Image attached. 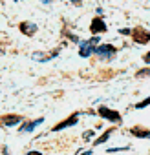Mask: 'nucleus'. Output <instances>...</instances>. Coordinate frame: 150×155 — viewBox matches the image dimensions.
Wrapping results in <instances>:
<instances>
[{
    "mask_svg": "<svg viewBox=\"0 0 150 155\" xmlns=\"http://www.w3.org/2000/svg\"><path fill=\"white\" fill-rule=\"evenodd\" d=\"M26 155H42V153H40V151H28Z\"/></svg>",
    "mask_w": 150,
    "mask_h": 155,
    "instance_id": "nucleus-16",
    "label": "nucleus"
},
{
    "mask_svg": "<svg viewBox=\"0 0 150 155\" xmlns=\"http://www.w3.org/2000/svg\"><path fill=\"white\" fill-rule=\"evenodd\" d=\"M79 113H73V115H70L66 120H62V122H59V124H55L53 128H51V131H59V130H64V128H71V126H75L77 124V120H79V117H77Z\"/></svg>",
    "mask_w": 150,
    "mask_h": 155,
    "instance_id": "nucleus-2",
    "label": "nucleus"
},
{
    "mask_svg": "<svg viewBox=\"0 0 150 155\" xmlns=\"http://www.w3.org/2000/svg\"><path fill=\"white\" fill-rule=\"evenodd\" d=\"M143 60H145L146 64H150V53H145V55H143Z\"/></svg>",
    "mask_w": 150,
    "mask_h": 155,
    "instance_id": "nucleus-15",
    "label": "nucleus"
},
{
    "mask_svg": "<svg viewBox=\"0 0 150 155\" xmlns=\"http://www.w3.org/2000/svg\"><path fill=\"white\" fill-rule=\"evenodd\" d=\"M146 106H150V97H146L143 102H139V104H135V108L137 110H143V108H146Z\"/></svg>",
    "mask_w": 150,
    "mask_h": 155,
    "instance_id": "nucleus-12",
    "label": "nucleus"
},
{
    "mask_svg": "<svg viewBox=\"0 0 150 155\" xmlns=\"http://www.w3.org/2000/svg\"><path fill=\"white\" fill-rule=\"evenodd\" d=\"M24 119L20 115H4V117H0V124L6 126V128H11V126H17L20 124Z\"/></svg>",
    "mask_w": 150,
    "mask_h": 155,
    "instance_id": "nucleus-4",
    "label": "nucleus"
},
{
    "mask_svg": "<svg viewBox=\"0 0 150 155\" xmlns=\"http://www.w3.org/2000/svg\"><path fill=\"white\" fill-rule=\"evenodd\" d=\"M95 53L101 55V57H104V58H112V57L115 55V48L110 46V44H103V46L95 48Z\"/></svg>",
    "mask_w": 150,
    "mask_h": 155,
    "instance_id": "nucleus-5",
    "label": "nucleus"
},
{
    "mask_svg": "<svg viewBox=\"0 0 150 155\" xmlns=\"http://www.w3.org/2000/svg\"><path fill=\"white\" fill-rule=\"evenodd\" d=\"M2 153H4V155H9V150H8V148L4 146V148H2Z\"/></svg>",
    "mask_w": 150,
    "mask_h": 155,
    "instance_id": "nucleus-17",
    "label": "nucleus"
},
{
    "mask_svg": "<svg viewBox=\"0 0 150 155\" xmlns=\"http://www.w3.org/2000/svg\"><path fill=\"white\" fill-rule=\"evenodd\" d=\"M20 31H22V33H26V35H33V33L37 31V28H35L33 24H28V22H22V24H20Z\"/></svg>",
    "mask_w": 150,
    "mask_h": 155,
    "instance_id": "nucleus-11",
    "label": "nucleus"
},
{
    "mask_svg": "<svg viewBox=\"0 0 150 155\" xmlns=\"http://www.w3.org/2000/svg\"><path fill=\"white\" fill-rule=\"evenodd\" d=\"M92 53H95V44H92L90 40L88 42H81V49H79V55L81 57H90Z\"/></svg>",
    "mask_w": 150,
    "mask_h": 155,
    "instance_id": "nucleus-6",
    "label": "nucleus"
},
{
    "mask_svg": "<svg viewBox=\"0 0 150 155\" xmlns=\"http://www.w3.org/2000/svg\"><path fill=\"white\" fill-rule=\"evenodd\" d=\"M90 29H92V33H95V35H97V33H104V31H106V26H104V22H103L101 18H94V20H92V28H90Z\"/></svg>",
    "mask_w": 150,
    "mask_h": 155,
    "instance_id": "nucleus-7",
    "label": "nucleus"
},
{
    "mask_svg": "<svg viewBox=\"0 0 150 155\" xmlns=\"http://www.w3.org/2000/svg\"><path fill=\"white\" fill-rule=\"evenodd\" d=\"M132 37H134V40H135L137 44H146V42L150 40V33L145 31L143 28H135V29L132 31Z\"/></svg>",
    "mask_w": 150,
    "mask_h": 155,
    "instance_id": "nucleus-3",
    "label": "nucleus"
},
{
    "mask_svg": "<svg viewBox=\"0 0 150 155\" xmlns=\"http://www.w3.org/2000/svg\"><path fill=\"white\" fill-rule=\"evenodd\" d=\"M81 155H92V150H88V151H84V153H81Z\"/></svg>",
    "mask_w": 150,
    "mask_h": 155,
    "instance_id": "nucleus-18",
    "label": "nucleus"
},
{
    "mask_svg": "<svg viewBox=\"0 0 150 155\" xmlns=\"http://www.w3.org/2000/svg\"><path fill=\"white\" fill-rule=\"evenodd\" d=\"M97 113H99V117H103V119H106V120H112V122H121V115H119V111H114V110H110V108H106V106H99L97 108Z\"/></svg>",
    "mask_w": 150,
    "mask_h": 155,
    "instance_id": "nucleus-1",
    "label": "nucleus"
},
{
    "mask_svg": "<svg viewBox=\"0 0 150 155\" xmlns=\"http://www.w3.org/2000/svg\"><path fill=\"white\" fill-rule=\"evenodd\" d=\"M112 133H114V128H108V130H106V131H104L101 137H97V139H95V142H94V144H95V146H101V144H104V142L110 139V135H112Z\"/></svg>",
    "mask_w": 150,
    "mask_h": 155,
    "instance_id": "nucleus-10",
    "label": "nucleus"
},
{
    "mask_svg": "<svg viewBox=\"0 0 150 155\" xmlns=\"http://www.w3.org/2000/svg\"><path fill=\"white\" fill-rule=\"evenodd\" d=\"M83 137H84V139H92V137H94V131L90 130V131H86V133H84Z\"/></svg>",
    "mask_w": 150,
    "mask_h": 155,
    "instance_id": "nucleus-14",
    "label": "nucleus"
},
{
    "mask_svg": "<svg viewBox=\"0 0 150 155\" xmlns=\"http://www.w3.org/2000/svg\"><path fill=\"white\" fill-rule=\"evenodd\" d=\"M130 133L134 137H137V139H148L150 137V130H145V128H139V126L130 128Z\"/></svg>",
    "mask_w": 150,
    "mask_h": 155,
    "instance_id": "nucleus-8",
    "label": "nucleus"
},
{
    "mask_svg": "<svg viewBox=\"0 0 150 155\" xmlns=\"http://www.w3.org/2000/svg\"><path fill=\"white\" fill-rule=\"evenodd\" d=\"M126 150H128V148L124 146V148H110L108 151H110V153H114V151H126Z\"/></svg>",
    "mask_w": 150,
    "mask_h": 155,
    "instance_id": "nucleus-13",
    "label": "nucleus"
},
{
    "mask_svg": "<svg viewBox=\"0 0 150 155\" xmlns=\"http://www.w3.org/2000/svg\"><path fill=\"white\" fill-rule=\"evenodd\" d=\"M42 120H44V119H37V120H31V122H24V124L20 126V130H19V131H20V133H29V131H33V128H35V126H39Z\"/></svg>",
    "mask_w": 150,
    "mask_h": 155,
    "instance_id": "nucleus-9",
    "label": "nucleus"
},
{
    "mask_svg": "<svg viewBox=\"0 0 150 155\" xmlns=\"http://www.w3.org/2000/svg\"><path fill=\"white\" fill-rule=\"evenodd\" d=\"M42 2H51V0H42Z\"/></svg>",
    "mask_w": 150,
    "mask_h": 155,
    "instance_id": "nucleus-19",
    "label": "nucleus"
}]
</instances>
